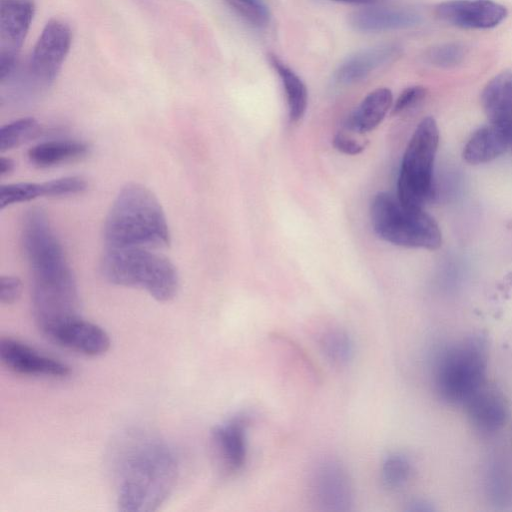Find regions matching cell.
<instances>
[{
  "mask_svg": "<svg viewBox=\"0 0 512 512\" xmlns=\"http://www.w3.org/2000/svg\"><path fill=\"white\" fill-rule=\"evenodd\" d=\"M486 491L494 506L505 508L512 505V472L503 463L495 462L489 467Z\"/></svg>",
  "mask_w": 512,
  "mask_h": 512,
  "instance_id": "obj_22",
  "label": "cell"
},
{
  "mask_svg": "<svg viewBox=\"0 0 512 512\" xmlns=\"http://www.w3.org/2000/svg\"><path fill=\"white\" fill-rule=\"evenodd\" d=\"M463 404L471 423L482 432H496L508 419L509 406L504 393L486 381Z\"/></svg>",
  "mask_w": 512,
  "mask_h": 512,
  "instance_id": "obj_12",
  "label": "cell"
},
{
  "mask_svg": "<svg viewBox=\"0 0 512 512\" xmlns=\"http://www.w3.org/2000/svg\"><path fill=\"white\" fill-rule=\"evenodd\" d=\"M420 22L418 12L399 7H367L349 15L350 26L365 33L407 29Z\"/></svg>",
  "mask_w": 512,
  "mask_h": 512,
  "instance_id": "obj_16",
  "label": "cell"
},
{
  "mask_svg": "<svg viewBox=\"0 0 512 512\" xmlns=\"http://www.w3.org/2000/svg\"><path fill=\"white\" fill-rule=\"evenodd\" d=\"M232 9L254 27H265L270 21V10L265 0H225Z\"/></svg>",
  "mask_w": 512,
  "mask_h": 512,
  "instance_id": "obj_27",
  "label": "cell"
},
{
  "mask_svg": "<svg viewBox=\"0 0 512 512\" xmlns=\"http://www.w3.org/2000/svg\"><path fill=\"white\" fill-rule=\"evenodd\" d=\"M439 129L432 117L421 120L414 130L401 162L397 197L410 207L423 208L435 197L434 161Z\"/></svg>",
  "mask_w": 512,
  "mask_h": 512,
  "instance_id": "obj_7",
  "label": "cell"
},
{
  "mask_svg": "<svg viewBox=\"0 0 512 512\" xmlns=\"http://www.w3.org/2000/svg\"><path fill=\"white\" fill-rule=\"evenodd\" d=\"M38 197H49L48 183L22 182L6 184L0 187V208L26 202Z\"/></svg>",
  "mask_w": 512,
  "mask_h": 512,
  "instance_id": "obj_25",
  "label": "cell"
},
{
  "mask_svg": "<svg viewBox=\"0 0 512 512\" xmlns=\"http://www.w3.org/2000/svg\"><path fill=\"white\" fill-rule=\"evenodd\" d=\"M344 3H352V4H374L382 0H335Z\"/></svg>",
  "mask_w": 512,
  "mask_h": 512,
  "instance_id": "obj_34",
  "label": "cell"
},
{
  "mask_svg": "<svg viewBox=\"0 0 512 512\" xmlns=\"http://www.w3.org/2000/svg\"><path fill=\"white\" fill-rule=\"evenodd\" d=\"M325 356L335 365H346L354 354V344L348 332L341 328L326 331L321 338Z\"/></svg>",
  "mask_w": 512,
  "mask_h": 512,
  "instance_id": "obj_23",
  "label": "cell"
},
{
  "mask_svg": "<svg viewBox=\"0 0 512 512\" xmlns=\"http://www.w3.org/2000/svg\"><path fill=\"white\" fill-rule=\"evenodd\" d=\"M412 463L403 453H389L381 465V480L388 489L402 487L410 478Z\"/></svg>",
  "mask_w": 512,
  "mask_h": 512,
  "instance_id": "obj_24",
  "label": "cell"
},
{
  "mask_svg": "<svg viewBox=\"0 0 512 512\" xmlns=\"http://www.w3.org/2000/svg\"><path fill=\"white\" fill-rule=\"evenodd\" d=\"M484 112L490 123L512 142V71L494 76L481 94Z\"/></svg>",
  "mask_w": 512,
  "mask_h": 512,
  "instance_id": "obj_15",
  "label": "cell"
},
{
  "mask_svg": "<svg viewBox=\"0 0 512 512\" xmlns=\"http://www.w3.org/2000/svg\"><path fill=\"white\" fill-rule=\"evenodd\" d=\"M466 55V48L458 42H449L436 45L430 48L425 58L430 64L441 67L450 68L460 64Z\"/></svg>",
  "mask_w": 512,
  "mask_h": 512,
  "instance_id": "obj_28",
  "label": "cell"
},
{
  "mask_svg": "<svg viewBox=\"0 0 512 512\" xmlns=\"http://www.w3.org/2000/svg\"><path fill=\"white\" fill-rule=\"evenodd\" d=\"M89 145L80 140H53L39 143L28 151L30 162L40 168L76 160L89 153Z\"/></svg>",
  "mask_w": 512,
  "mask_h": 512,
  "instance_id": "obj_20",
  "label": "cell"
},
{
  "mask_svg": "<svg viewBox=\"0 0 512 512\" xmlns=\"http://www.w3.org/2000/svg\"><path fill=\"white\" fill-rule=\"evenodd\" d=\"M402 47L385 43L362 49L347 57L335 70L333 81L337 85H350L365 79L373 71L397 60Z\"/></svg>",
  "mask_w": 512,
  "mask_h": 512,
  "instance_id": "obj_13",
  "label": "cell"
},
{
  "mask_svg": "<svg viewBox=\"0 0 512 512\" xmlns=\"http://www.w3.org/2000/svg\"><path fill=\"white\" fill-rule=\"evenodd\" d=\"M393 106L390 89L377 88L365 96L358 107L349 115L345 129L349 132L364 134L374 130Z\"/></svg>",
  "mask_w": 512,
  "mask_h": 512,
  "instance_id": "obj_18",
  "label": "cell"
},
{
  "mask_svg": "<svg viewBox=\"0 0 512 512\" xmlns=\"http://www.w3.org/2000/svg\"><path fill=\"white\" fill-rule=\"evenodd\" d=\"M100 269L108 282L143 289L158 301L171 300L179 288L175 266L147 248H108Z\"/></svg>",
  "mask_w": 512,
  "mask_h": 512,
  "instance_id": "obj_4",
  "label": "cell"
},
{
  "mask_svg": "<svg viewBox=\"0 0 512 512\" xmlns=\"http://www.w3.org/2000/svg\"><path fill=\"white\" fill-rule=\"evenodd\" d=\"M71 42L72 33L66 23L49 21L23 68L15 67L1 81L4 96L17 104H25L41 96L56 79Z\"/></svg>",
  "mask_w": 512,
  "mask_h": 512,
  "instance_id": "obj_3",
  "label": "cell"
},
{
  "mask_svg": "<svg viewBox=\"0 0 512 512\" xmlns=\"http://www.w3.org/2000/svg\"><path fill=\"white\" fill-rule=\"evenodd\" d=\"M40 125L32 117L21 118L0 129V150H10L21 143L33 138L39 133Z\"/></svg>",
  "mask_w": 512,
  "mask_h": 512,
  "instance_id": "obj_26",
  "label": "cell"
},
{
  "mask_svg": "<svg viewBox=\"0 0 512 512\" xmlns=\"http://www.w3.org/2000/svg\"><path fill=\"white\" fill-rule=\"evenodd\" d=\"M509 145L508 137L490 124L472 134L464 147L463 158L473 165L487 163L502 155Z\"/></svg>",
  "mask_w": 512,
  "mask_h": 512,
  "instance_id": "obj_19",
  "label": "cell"
},
{
  "mask_svg": "<svg viewBox=\"0 0 512 512\" xmlns=\"http://www.w3.org/2000/svg\"><path fill=\"white\" fill-rule=\"evenodd\" d=\"M48 337L64 347L88 356L102 355L111 345L110 337L104 329L80 317L58 326Z\"/></svg>",
  "mask_w": 512,
  "mask_h": 512,
  "instance_id": "obj_14",
  "label": "cell"
},
{
  "mask_svg": "<svg viewBox=\"0 0 512 512\" xmlns=\"http://www.w3.org/2000/svg\"><path fill=\"white\" fill-rule=\"evenodd\" d=\"M0 359L10 370L23 375L66 377L71 372L67 364L12 338L1 339Z\"/></svg>",
  "mask_w": 512,
  "mask_h": 512,
  "instance_id": "obj_11",
  "label": "cell"
},
{
  "mask_svg": "<svg viewBox=\"0 0 512 512\" xmlns=\"http://www.w3.org/2000/svg\"><path fill=\"white\" fill-rule=\"evenodd\" d=\"M14 169V162L7 157L0 158V176L8 175Z\"/></svg>",
  "mask_w": 512,
  "mask_h": 512,
  "instance_id": "obj_33",
  "label": "cell"
},
{
  "mask_svg": "<svg viewBox=\"0 0 512 512\" xmlns=\"http://www.w3.org/2000/svg\"><path fill=\"white\" fill-rule=\"evenodd\" d=\"M117 505L128 512L158 509L173 491L178 458L164 440L144 431L128 432L114 455Z\"/></svg>",
  "mask_w": 512,
  "mask_h": 512,
  "instance_id": "obj_1",
  "label": "cell"
},
{
  "mask_svg": "<svg viewBox=\"0 0 512 512\" xmlns=\"http://www.w3.org/2000/svg\"><path fill=\"white\" fill-rule=\"evenodd\" d=\"M333 146L336 150L344 154L357 155L365 149L366 144L356 140L344 132H339L333 138Z\"/></svg>",
  "mask_w": 512,
  "mask_h": 512,
  "instance_id": "obj_31",
  "label": "cell"
},
{
  "mask_svg": "<svg viewBox=\"0 0 512 512\" xmlns=\"http://www.w3.org/2000/svg\"><path fill=\"white\" fill-rule=\"evenodd\" d=\"M370 217L375 233L394 245L438 249L442 234L436 221L423 208L403 204L397 195L379 192L371 202Z\"/></svg>",
  "mask_w": 512,
  "mask_h": 512,
  "instance_id": "obj_5",
  "label": "cell"
},
{
  "mask_svg": "<svg viewBox=\"0 0 512 512\" xmlns=\"http://www.w3.org/2000/svg\"><path fill=\"white\" fill-rule=\"evenodd\" d=\"M510 145H512V142H511V144H510Z\"/></svg>",
  "mask_w": 512,
  "mask_h": 512,
  "instance_id": "obj_35",
  "label": "cell"
},
{
  "mask_svg": "<svg viewBox=\"0 0 512 512\" xmlns=\"http://www.w3.org/2000/svg\"><path fill=\"white\" fill-rule=\"evenodd\" d=\"M269 62L277 72L285 91L291 122H298L306 112L308 93L302 79L275 54H269Z\"/></svg>",
  "mask_w": 512,
  "mask_h": 512,
  "instance_id": "obj_21",
  "label": "cell"
},
{
  "mask_svg": "<svg viewBox=\"0 0 512 512\" xmlns=\"http://www.w3.org/2000/svg\"><path fill=\"white\" fill-rule=\"evenodd\" d=\"M34 11L33 0H0V80L17 65Z\"/></svg>",
  "mask_w": 512,
  "mask_h": 512,
  "instance_id": "obj_8",
  "label": "cell"
},
{
  "mask_svg": "<svg viewBox=\"0 0 512 512\" xmlns=\"http://www.w3.org/2000/svg\"><path fill=\"white\" fill-rule=\"evenodd\" d=\"M436 16L464 29H490L507 16V9L494 0H448L435 7Z\"/></svg>",
  "mask_w": 512,
  "mask_h": 512,
  "instance_id": "obj_10",
  "label": "cell"
},
{
  "mask_svg": "<svg viewBox=\"0 0 512 512\" xmlns=\"http://www.w3.org/2000/svg\"><path fill=\"white\" fill-rule=\"evenodd\" d=\"M407 510L413 512H428L433 511L434 508L432 504L426 500L414 499L408 503Z\"/></svg>",
  "mask_w": 512,
  "mask_h": 512,
  "instance_id": "obj_32",
  "label": "cell"
},
{
  "mask_svg": "<svg viewBox=\"0 0 512 512\" xmlns=\"http://www.w3.org/2000/svg\"><path fill=\"white\" fill-rule=\"evenodd\" d=\"M487 342L472 335L443 350L434 372L435 388L441 399L463 404L486 380Z\"/></svg>",
  "mask_w": 512,
  "mask_h": 512,
  "instance_id": "obj_6",
  "label": "cell"
},
{
  "mask_svg": "<svg viewBox=\"0 0 512 512\" xmlns=\"http://www.w3.org/2000/svg\"><path fill=\"white\" fill-rule=\"evenodd\" d=\"M310 489L316 506L323 511L346 512L353 505L351 480L345 467L337 460L326 458L313 468Z\"/></svg>",
  "mask_w": 512,
  "mask_h": 512,
  "instance_id": "obj_9",
  "label": "cell"
},
{
  "mask_svg": "<svg viewBox=\"0 0 512 512\" xmlns=\"http://www.w3.org/2000/svg\"><path fill=\"white\" fill-rule=\"evenodd\" d=\"M107 248H159L170 242L166 216L157 197L147 187L124 186L106 217Z\"/></svg>",
  "mask_w": 512,
  "mask_h": 512,
  "instance_id": "obj_2",
  "label": "cell"
},
{
  "mask_svg": "<svg viewBox=\"0 0 512 512\" xmlns=\"http://www.w3.org/2000/svg\"><path fill=\"white\" fill-rule=\"evenodd\" d=\"M426 89L423 86H410L402 91L392 106V114H400L424 99Z\"/></svg>",
  "mask_w": 512,
  "mask_h": 512,
  "instance_id": "obj_29",
  "label": "cell"
},
{
  "mask_svg": "<svg viewBox=\"0 0 512 512\" xmlns=\"http://www.w3.org/2000/svg\"><path fill=\"white\" fill-rule=\"evenodd\" d=\"M22 291V283L18 277L1 276L0 278V301L3 304L16 302Z\"/></svg>",
  "mask_w": 512,
  "mask_h": 512,
  "instance_id": "obj_30",
  "label": "cell"
},
{
  "mask_svg": "<svg viewBox=\"0 0 512 512\" xmlns=\"http://www.w3.org/2000/svg\"><path fill=\"white\" fill-rule=\"evenodd\" d=\"M247 417L238 415L219 425L213 432V441L226 468L239 470L247 456Z\"/></svg>",
  "mask_w": 512,
  "mask_h": 512,
  "instance_id": "obj_17",
  "label": "cell"
}]
</instances>
